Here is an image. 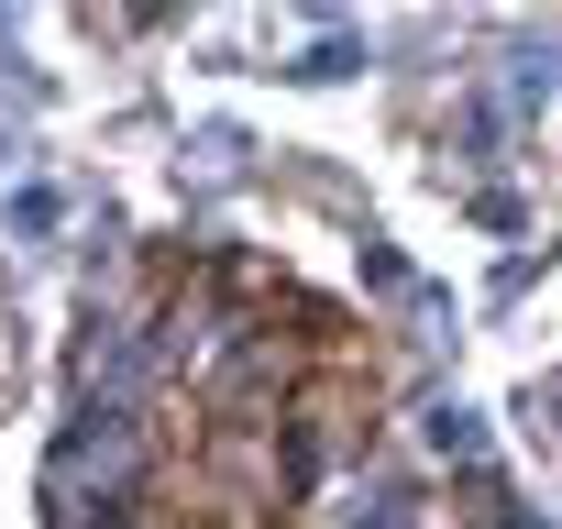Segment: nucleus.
I'll use <instances>...</instances> for the list:
<instances>
[{"label": "nucleus", "instance_id": "obj_1", "mask_svg": "<svg viewBox=\"0 0 562 529\" xmlns=\"http://www.w3.org/2000/svg\"><path fill=\"white\" fill-rule=\"evenodd\" d=\"M133 474H144V419H133V408H111V397H89V408L67 419L56 463H45V518H56V529L122 518Z\"/></svg>", "mask_w": 562, "mask_h": 529}, {"label": "nucleus", "instance_id": "obj_2", "mask_svg": "<svg viewBox=\"0 0 562 529\" xmlns=\"http://www.w3.org/2000/svg\"><path fill=\"white\" fill-rule=\"evenodd\" d=\"M474 89H485V100H496V111H507V122L529 133V122H540V111L562 100V34H518V45H507V56H496V67H485Z\"/></svg>", "mask_w": 562, "mask_h": 529}, {"label": "nucleus", "instance_id": "obj_3", "mask_svg": "<svg viewBox=\"0 0 562 529\" xmlns=\"http://www.w3.org/2000/svg\"><path fill=\"white\" fill-rule=\"evenodd\" d=\"M430 452H441V463H463V474H485V463H496V441H485V419H474L463 397H441V408H430Z\"/></svg>", "mask_w": 562, "mask_h": 529}, {"label": "nucleus", "instance_id": "obj_4", "mask_svg": "<svg viewBox=\"0 0 562 529\" xmlns=\"http://www.w3.org/2000/svg\"><path fill=\"white\" fill-rule=\"evenodd\" d=\"M353 529H419V485L375 474V485H364V507H353Z\"/></svg>", "mask_w": 562, "mask_h": 529}, {"label": "nucleus", "instance_id": "obj_5", "mask_svg": "<svg viewBox=\"0 0 562 529\" xmlns=\"http://www.w3.org/2000/svg\"><path fill=\"white\" fill-rule=\"evenodd\" d=\"M188 155H199V188H232V177H243V133H232V122H199Z\"/></svg>", "mask_w": 562, "mask_h": 529}, {"label": "nucleus", "instance_id": "obj_6", "mask_svg": "<svg viewBox=\"0 0 562 529\" xmlns=\"http://www.w3.org/2000/svg\"><path fill=\"white\" fill-rule=\"evenodd\" d=\"M485 529H551V518H529V507H507V496H496V507H485Z\"/></svg>", "mask_w": 562, "mask_h": 529}, {"label": "nucleus", "instance_id": "obj_7", "mask_svg": "<svg viewBox=\"0 0 562 529\" xmlns=\"http://www.w3.org/2000/svg\"><path fill=\"white\" fill-rule=\"evenodd\" d=\"M529 408H551V430H562V375H540V386H529Z\"/></svg>", "mask_w": 562, "mask_h": 529}]
</instances>
